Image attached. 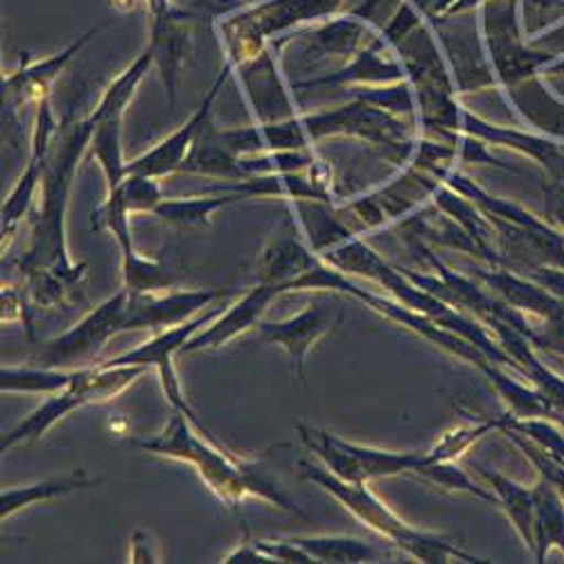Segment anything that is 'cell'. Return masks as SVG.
<instances>
[{
    "label": "cell",
    "mask_w": 564,
    "mask_h": 564,
    "mask_svg": "<svg viewBox=\"0 0 564 564\" xmlns=\"http://www.w3.org/2000/svg\"><path fill=\"white\" fill-rule=\"evenodd\" d=\"M98 484H102L100 477H90L86 469H75V473H70V475L45 479L41 484L8 488V490H3V495H0V517L8 520V517H12L14 512H19L23 508L53 501V499L73 495L77 490H90Z\"/></svg>",
    "instance_id": "22"
},
{
    "label": "cell",
    "mask_w": 564,
    "mask_h": 564,
    "mask_svg": "<svg viewBox=\"0 0 564 564\" xmlns=\"http://www.w3.org/2000/svg\"><path fill=\"white\" fill-rule=\"evenodd\" d=\"M235 70L240 73V77L245 82V88H247V96H249L251 105L256 107V111L260 109V118L264 122L273 116V111L278 109V102L282 107H290L288 93L280 84L275 59L269 53V48L260 57L242 64L240 68H235Z\"/></svg>",
    "instance_id": "23"
},
{
    "label": "cell",
    "mask_w": 564,
    "mask_h": 564,
    "mask_svg": "<svg viewBox=\"0 0 564 564\" xmlns=\"http://www.w3.org/2000/svg\"><path fill=\"white\" fill-rule=\"evenodd\" d=\"M415 477H420V481H425L434 488H441L445 492H456V495H469L477 497L481 501L488 503H497V497L490 488L479 486L473 477L467 475V469H463L460 465H456V460H443V463H430L422 465Z\"/></svg>",
    "instance_id": "29"
},
{
    "label": "cell",
    "mask_w": 564,
    "mask_h": 564,
    "mask_svg": "<svg viewBox=\"0 0 564 564\" xmlns=\"http://www.w3.org/2000/svg\"><path fill=\"white\" fill-rule=\"evenodd\" d=\"M129 562H161V544L145 529H138L131 535Z\"/></svg>",
    "instance_id": "33"
},
{
    "label": "cell",
    "mask_w": 564,
    "mask_h": 564,
    "mask_svg": "<svg viewBox=\"0 0 564 564\" xmlns=\"http://www.w3.org/2000/svg\"><path fill=\"white\" fill-rule=\"evenodd\" d=\"M232 70H235L232 64L226 62L221 73L217 75L215 84L206 93L202 107L191 116V120H187L185 124H181L172 135L161 140L156 148H152L145 154H140L138 159L129 161L127 163V174H145V176H152V178L161 181V178H165V176H170L174 172H181L185 161H187V156H191V152H193V148L197 143L199 133L210 122L215 100H217L221 86L226 84V79H228V75Z\"/></svg>",
    "instance_id": "15"
},
{
    "label": "cell",
    "mask_w": 564,
    "mask_h": 564,
    "mask_svg": "<svg viewBox=\"0 0 564 564\" xmlns=\"http://www.w3.org/2000/svg\"><path fill=\"white\" fill-rule=\"evenodd\" d=\"M348 0H262L219 21V39L226 45V62L232 68L260 57L273 36L299 32L339 14Z\"/></svg>",
    "instance_id": "4"
},
{
    "label": "cell",
    "mask_w": 564,
    "mask_h": 564,
    "mask_svg": "<svg viewBox=\"0 0 564 564\" xmlns=\"http://www.w3.org/2000/svg\"><path fill=\"white\" fill-rule=\"evenodd\" d=\"M312 562L321 564H364L380 562L387 557L378 546H372L359 538L346 535H316V538H292Z\"/></svg>",
    "instance_id": "27"
},
{
    "label": "cell",
    "mask_w": 564,
    "mask_h": 564,
    "mask_svg": "<svg viewBox=\"0 0 564 564\" xmlns=\"http://www.w3.org/2000/svg\"><path fill=\"white\" fill-rule=\"evenodd\" d=\"M475 469L479 477L488 484V488L495 492L497 503L503 508L506 517L510 520L512 529L517 531L527 544V549L533 553L535 544V490L517 484L508 477H503L497 469H490L486 465L475 463Z\"/></svg>",
    "instance_id": "21"
},
{
    "label": "cell",
    "mask_w": 564,
    "mask_h": 564,
    "mask_svg": "<svg viewBox=\"0 0 564 564\" xmlns=\"http://www.w3.org/2000/svg\"><path fill=\"white\" fill-rule=\"evenodd\" d=\"M127 305L129 292L122 288L102 305L88 312L77 325L70 327V330L51 341H43L34 357L36 366L75 370L100 364L98 357L107 348V344L113 337L122 335Z\"/></svg>",
    "instance_id": "8"
},
{
    "label": "cell",
    "mask_w": 564,
    "mask_h": 564,
    "mask_svg": "<svg viewBox=\"0 0 564 564\" xmlns=\"http://www.w3.org/2000/svg\"><path fill=\"white\" fill-rule=\"evenodd\" d=\"M59 131V124L55 120V113L51 109V98L36 105V120H34V131H32V145H30V159L28 165L12 187V193L8 195L3 204V251L10 247L14 232L21 224V219L28 215L36 193L41 191V181L45 165H48V154L53 148V140Z\"/></svg>",
    "instance_id": "14"
},
{
    "label": "cell",
    "mask_w": 564,
    "mask_h": 564,
    "mask_svg": "<svg viewBox=\"0 0 564 564\" xmlns=\"http://www.w3.org/2000/svg\"><path fill=\"white\" fill-rule=\"evenodd\" d=\"M102 30L105 25L86 30L73 43H68L62 53H55L45 59L30 62L25 57L17 70L3 77V102L8 105V109L23 107V105H41L43 100H48L51 86L59 77V73L73 62L75 55H79L84 45Z\"/></svg>",
    "instance_id": "16"
},
{
    "label": "cell",
    "mask_w": 564,
    "mask_h": 564,
    "mask_svg": "<svg viewBox=\"0 0 564 564\" xmlns=\"http://www.w3.org/2000/svg\"><path fill=\"white\" fill-rule=\"evenodd\" d=\"M501 434H506V436L517 445V449H520V452L535 465L538 475H540L542 479H546V481L560 492V497L564 499V458H560V456H555V454L542 449L540 445H535L533 441H529L527 436L517 434V432H512V430H503Z\"/></svg>",
    "instance_id": "32"
},
{
    "label": "cell",
    "mask_w": 564,
    "mask_h": 564,
    "mask_svg": "<svg viewBox=\"0 0 564 564\" xmlns=\"http://www.w3.org/2000/svg\"><path fill=\"white\" fill-rule=\"evenodd\" d=\"M301 122L305 127L310 143L335 135L357 138L364 140V143L380 148L387 159L395 161L402 167L409 163L417 140V135L413 133L411 124L404 118H398L359 98L337 109L301 116Z\"/></svg>",
    "instance_id": "6"
},
{
    "label": "cell",
    "mask_w": 564,
    "mask_h": 564,
    "mask_svg": "<svg viewBox=\"0 0 564 564\" xmlns=\"http://www.w3.org/2000/svg\"><path fill=\"white\" fill-rule=\"evenodd\" d=\"M240 3H242L245 8H251V6H258V3H262V0H240Z\"/></svg>",
    "instance_id": "36"
},
{
    "label": "cell",
    "mask_w": 564,
    "mask_h": 564,
    "mask_svg": "<svg viewBox=\"0 0 564 564\" xmlns=\"http://www.w3.org/2000/svg\"><path fill=\"white\" fill-rule=\"evenodd\" d=\"M301 477L316 484L325 492H330L346 510H350L361 524H366L370 531L387 538L395 546H400L406 555H411L417 562L427 564H447V562H465V564H477L488 562L484 557H477L458 546V542L413 529L406 524L402 517H398L384 501L375 497L368 488V484H350L339 477H335L330 469L323 467L321 463L301 460Z\"/></svg>",
    "instance_id": "3"
},
{
    "label": "cell",
    "mask_w": 564,
    "mask_h": 564,
    "mask_svg": "<svg viewBox=\"0 0 564 564\" xmlns=\"http://www.w3.org/2000/svg\"><path fill=\"white\" fill-rule=\"evenodd\" d=\"M145 452L174 458L193 465L217 499L232 512L240 510V503L253 495L282 510L305 517L303 508L290 497L267 469L256 463L235 456L219 447L210 434L199 432L191 417L181 411H174L167 427L152 441L138 443Z\"/></svg>",
    "instance_id": "2"
},
{
    "label": "cell",
    "mask_w": 564,
    "mask_h": 564,
    "mask_svg": "<svg viewBox=\"0 0 564 564\" xmlns=\"http://www.w3.org/2000/svg\"><path fill=\"white\" fill-rule=\"evenodd\" d=\"M544 206H546L549 217L564 232V187H562V181H551V183L544 185Z\"/></svg>",
    "instance_id": "34"
},
{
    "label": "cell",
    "mask_w": 564,
    "mask_h": 564,
    "mask_svg": "<svg viewBox=\"0 0 564 564\" xmlns=\"http://www.w3.org/2000/svg\"><path fill=\"white\" fill-rule=\"evenodd\" d=\"M506 427V415L501 417H481V420H465L460 425L445 432L427 452L422 465L458 460L469 447H475L481 438L492 432H501Z\"/></svg>",
    "instance_id": "28"
},
{
    "label": "cell",
    "mask_w": 564,
    "mask_h": 564,
    "mask_svg": "<svg viewBox=\"0 0 564 564\" xmlns=\"http://www.w3.org/2000/svg\"><path fill=\"white\" fill-rule=\"evenodd\" d=\"M318 262L321 256L312 251L299 219L290 210L258 251V282L290 294L296 280L310 273Z\"/></svg>",
    "instance_id": "12"
},
{
    "label": "cell",
    "mask_w": 564,
    "mask_h": 564,
    "mask_svg": "<svg viewBox=\"0 0 564 564\" xmlns=\"http://www.w3.org/2000/svg\"><path fill=\"white\" fill-rule=\"evenodd\" d=\"M232 296L226 290H183V292H148L129 294L122 333L152 330L154 335L170 330L199 316L206 307Z\"/></svg>",
    "instance_id": "13"
},
{
    "label": "cell",
    "mask_w": 564,
    "mask_h": 564,
    "mask_svg": "<svg viewBox=\"0 0 564 564\" xmlns=\"http://www.w3.org/2000/svg\"><path fill=\"white\" fill-rule=\"evenodd\" d=\"M240 159L235 156L219 135V129H215L210 122L204 127L199 133L197 143L187 156L185 165L181 172H191V174H206V176H217V178H228V181H242L240 172Z\"/></svg>",
    "instance_id": "26"
},
{
    "label": "cell",
    "mask_w": 564,
    "mask_h": 564,
    "mask_svg": "<svg viewBox=\"0 0 564 564\" xmlns=\"http://www.w3.org/2000/svg\"><path fill=\"white\" fill-rule=\"evenodd\" d=\"M176 282L174 271L165 264L143 258L138 251L122 258V288L129 294H148V292H163L172 290Z\"/></svg>",
    "instance_id": "30"
},
{
    "label": "cell",
    "mask_w": 564,
    "mask_h": 564,
    "mask_svg": "<svg viewBox=\"0 0 564 564\" xmlns=\"http://www.w3.org/2000/svg\"><path fill=\"white\" fill-rule=\"evenodd\" d=\"M406 79L404 68L391 45L382 39V34H375L366 48L348 62L346 68L339 73L307 79L294 84V88H318V86H380Z\"/></svg>",
    "instance_id": "19"
},
{
    "label": "cell",
    "mask_w": 564,
    "mask_h": 564,
    "mask_svg": "<svg viewBox=\"0 0 564 564\" xmlns=\"http://www.w3.org/2000/svg\"><path fill=\"white\" fill-rule=\"evenodd\" d=\"M375 34L378 32H372L370 23L357 19L355 14L333 17L312 25L310 30L296 32L312 59L341 62H352Z\"/></svg>",
    "instance_id": "20"
},
{
    "label": "cell",
    "mask_w": 564,
    "mask_h": 564,
    "mask_svg": "<svg viewBox=\"0 0 564 564\" xmlns=\"http://www.w3.org/2000/svg\"><path fill=\"white\" fill-rule=\"evenodd\" d=\"M535 490V544L533 555L544 562L551 549L564 553V499L560 492L540 477Z\"/></svg>",
    "instance_id": "24"
},
{
    "label": "cell",
    "mask_w": 564,
    "mask_h": 564,
    "mask_svg": "<svg viewBox=\"0 0 564 564\" xmlns=\"http://www.w3.org/2000/svg\"><path fill=\"white\" fill-rule=\"evenodd\" d=\"M152 66H154V57L150 51H145L127 70H122L111 82L98 107L90 111L93 118H96V131H93L88 150L93 161L100 165L105 174L107 193L116 191L127 176V161L122 152V118L138 84L143 82L145 73Z\"/></svg>",
    "instance_id": "9"
},
{
    "label": "cell",
    "mask_w": 564,
    "mask_h": 564,
    "mask_svg": "<svg viewBox=\"0 0 564 564\" xmlns=\"http://www.w3.org/2000/svg\"><path fill=\"white\" fill-rule=\"evenodd\" d=\"M337 292H318V296L303 307L299 314L282 321H260L256 333L262 341L278 346L288 352L292 372L296 380L305 384V366L310 350L333 335L344 321V303Z\"/></svg>",
    "instance_id": "10"
},
{
    "label": "cell",
    "mask_w": 564,
    "mask_h": 564,
    "mask_svg": "<svg viewBox=\"0 0 564 564\" xmlns=\"http://www.w3.org/2000/svg\"><path fill=\"white\" fill-rule=\"evenodd\" d=\"M145 372H148L145 366L96 364L86 368H75L70 384L64 391L51 393L39 409H34L25 420H21L12 432H8L3 436V443H0V449L8 452L19 443L39 441L45 432L53 430L59 420H64L73 411L86 404L107 402L124 393L138 378H143Z\"/></svg>",
    "instance_id": "5"
},
{
    "label": "cell",
    "mask_w": 564,
    "mask_h": 564,
    "mask_svg": "<svg viewBox=\"0 0 564 564\" xmlns=\"http://www.w3.org/2000/svg\"><path fill=\"white\" fill-rule=\"evenodd\" d=\"M93 131H96L93 113L82 120L59 124L41 181V204L32 219L30 249L21 260V271L25 278L39 273L53 275L75 290L86 275V264H75L68 256L66 208L77 165L84 152L90 148Z\"/></svg>",
    "instance_id": "1"
},
{
    "label": "cell",
    "mask_w": 564,
    "mask_h": 564,
    "mask_svg": "<svg viewBox=\"0 0 564 564\" xmlns=\"http://www.w3.org/2000/svg\"><path fill=\"white\" fill-rule=\"evenodd\" d=\"M150 43L148 51L167 90V105L174 109L178 77L193 53V14L178 8L174 0H148Z\"/></svg>",
    "instance_id": "11"
},
{
    "label": "cell",
    "mask_w": 564,
    "mask_h": 564,
    "mask_svg": "<svg viewBox=\"0 0 564 564\" xmlns=\"http://www.w3.org/2000/svg\"><path fill=\"white\" fill-rule=\"evenodd\" d=\"M280 296H282V292L278 288L260 285V282H258L253 290H249L245 296H240L238 301L230 303L228 310H224L206 327L204 333L199 330L195 337L187 339L178 355H195V352L217 350V348L226 346L228 341H232L235 337H240V335L253 330V327H258V323L267 314L269 305Z\"/></svg>",
    "instance_id": "17"
},
{
    "label": "cell",
    "mask_w": 564,
    "mask_h": 564,
    "mask_svg": "<svg viewBox=\"0 0 564 564\" xmlns=\"http://www.w3.org/2000/svg\"><path fill=\"white\" fill-rule=\"evenodd\" d=\"M296 432L303 445L318 458L323 467L350 484L415 475L422 467V460H425V452H391L366 447L344 441L333 432L303 425V422H296Z\"/></svg>",
    "instance_id": "7"
},
{
    "label": "cell",
    "mask_w": 564,
    "mask_h": 564,
    "mask_svg": "<svg viewBox=\"0 0 564 564\" xmlns=\"http://www.w3.org/2000/svg\"><path fill=\"white\" fill-rule=\"evenodd\" d=\"M120 199V204L131 213H154L156 206L165 199L161 191V181L145 174H127L116 191L107 193Z\"/></svg>",
    "instance_id": "31"
},
{
    "label": "cell",
    "mask_w": 564,
    "mask_h": 564,
    "mask_svg": "<svg viewBox=\"0 0 564 564\" xmlns=\"http://www.w3.org/2000/svg\"><path fill=\"white\" fill-rule=\"evenodd\" d=\"M25 316V296L14 288H3V321H17Z\"/></svg>",
    "instance_id": "35"
},
{
    "label": "cell",
    "mask_w": 564,
    "mask_h": 564,
    "mask_svg": "<svg viewBox=\"0 0 564 564\" xmlns=\"http://www.w3.org/2000/svg\"><path fill=\"white\" fill-rule=\"evenodd\" d=\"M458 133L475 135V138L484 140L488 148H508V150L520 152L522 156H527L533 163H538L540 167H544L553 181H564V154L553 143V140H549L544 135H535V133L512 129V127L492 124L475 113H469L467 109H463Z\"/></svg>",
    "instance_id": "18"
},
{
    "label": "cell",
    "mask_w": 564,
    "mask_h": 564,
    "mask_svg": "<svg viewBox=\"0 0 564 564\" xmlns=\"http://www.w3.org/2000/svg\"><path fill=\"white\" fill-rule=\"evenodd\" d=\"M235 202H242V197L228 191H219V195H213V197L210 195L174 197V199L165 197L152 215L178 228H202V226H210L213 217Z\"/></svg>",
    "instance_id": "25"
}]
</instances>
